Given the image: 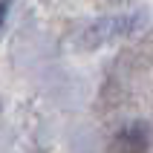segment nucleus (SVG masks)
Listing matches in <instances>:
<instances>
[{
  "label": "nucleus",
  "instance_id": "f257e3e1",
  "mask_svg": "<svg viewBox=\"0 0 153 153\" xmlns=\"http://www.w3.org/2000/svg\"><path fill=\"white\" fill-rule=\"evenodd\" d=\"M142 20H145V17L136 15V12H130V15L98 17V20H93V23H87L84 29H78L75 43H78V49H84V52H95V49H101V46H110V43L133 35L139 26H142Z\"/></svg>",
  "mask_w": 153,
  "mask_h": 153
},
{
  "label": "nucleus",
  "instance_id": "f03ea898",
  "mask_svg": "<svg viewBox=\"0 0 153 153\" xmlns=\"http://www.w3.org/2000/svg\"><path fill=\"white\" fill-rule=\"evenodd\" d=\"M153 145V130L147 121L136 119L113 136V153H147Z\"/></svg>",
  "mask_w": 153,
  "mask_h": 153
},
{
  "label": "nucleus",
  "instance_id": "7ed1b4c3",
  "mask_svg": "<svg viewBox=\"0 0 153 153\" xmlns=\"http://www.w3.org/2000/svg\"><path fill=\"white\" fill-rule=\"evenodd\" d=\"M9 12H12V0H0V32H3V26L9 20Z\"/></svg>",
  "mask_w": 153,
  "mask_h": 153
}]
</instances>
